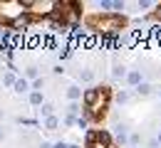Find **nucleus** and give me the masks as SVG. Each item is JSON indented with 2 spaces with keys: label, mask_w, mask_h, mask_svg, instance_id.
<instances>
[{
  "label": "nucleus",
  "mask_w": 161,
  "mask_h": 148,
  "mask_svg": "<svg viewBox=\"0 0 161 148\" xmlns=\"http://www.w3.org/2000/svg\"><path fill=\"white\" fill-rule=\"evenodd\" d=\"M84 116L89 119V124H102L107 116V109L112 101V89L109 86H92L84 91Z\"/></svg>",
  "instance_id": "f257e3e1"
},
{
  "label": "nucleus",
  "mask_w": 161,
  "mask_h": 148,
  "mask_svg": "<svg viewBox=\"0 0 161 148\" xmlns=\"http://www.w3.org/2000/svg\"><path fill=\"white\" fill-rule=\"evenodd\" d=\"M87 30L94 35H114L119 37V32L126 27V18L121 13H97L87 18Z\"/></svg>",
  "instance_id": "f03ea898"
},
{
  "label": "nucleus",
  "mask_w": 161,
  "mask_h": 148,
  "mask_svg": "<svg viewBox=\"0 0 161 148\" xmlns=\"http://www.w3.org/2000/svg\"><path fill=\"white\" fill-rule=\"evenodd\" d=\"M126 82H129L131 86H139L141 84V72H136V69L129 72V74H126Z\"/></svg>",
  "instance_id": "7ed1b4c3"
},
{
  "label": "nucleus",
  "mask_w": 161,
  "mask_h": 148,
  "mask_svg": "<svg viewBox=\"0 0 161 148\" xmlns=\"http://www.w3.org/2000/svg\"><path fill=\"white\" fill-rule=\"evenodd\" d=\"M126 74H129V72L124 69V64H114V69H112V77H114V79H124Z\"/></svg>",
  "instance_id": "20e7f679"
},
{
  "label": "nucleus",
  "mask_w": 161,
  "mask_h": 148,
  "mask_svg": "<svg viewBox=\"0 0 161 148\" xmlns=\"http://www.w3.org/2000/svg\"><path fill=\"white\" fill-rule=\"evenodd\" d=\"M80 96H82V89H80V86H69V89H67V99H69V101H77Z\"/></svg>",
  "instance_id": "39448f33"
},
{
  "label": "nucleus",
  "mask_w": 161,
  "mask_h": 148,
  "mask_svg": "<svg viewBox=\"0 0 161 148\" xmlns=\"http://www.w3.org/2000/svg\"><path fill=\"white\" fill-rule=\"evenodd\" d=\"M30 82H27V79H18V84H15V91H18V94H25V91H30Z\"/></svg>",
  "instance_id": "423d86ee"
},
{
  "label": "nucleus",
  "mask_w": 161,
  "mask_h": 148,
  "mask_svg": "<svg viewBox=\"0 0 161 148\" xmlns=\"http://www.w3.org/2000/svg\"><path fill=\"white\" fill-rule=\"evenodd\" d=\"M57 126H60V119H57V116H47V119H45V128H47V131H55Z\"/></svg>",
  "instance_id": "0eeeda50"
},
{
  "label": "nucleus",
  "mask_w": 161,
  "mask_h": 148,
  "mask_svg": "<svg viewBox=\"0 0 161 148\" xmlns=\"http://www.w3.org/2000/svg\"><path fill=\"white\" fill-rule=\"evenodd\" d=\"M30 104L32 106H42V91H32V94H30Z\"/></svg>",
  "instance_id": "6e6552de"
},
{
  "label": "nucleus",
  "mask_w": 161,
  "mask_h": 148,
  "mask_svg": "<svg viewBox=\"0 0 161 148\" xmlns=\"http://www.w3.org/2000/svg\"><path fill=\"white\" fill-rule=\"evenodd\" d=\"M80 79H82V82H92V79H94L92 69H82V72H80Z\"/></svg>",
  "instance_id": "1a4fd4ad"
},
{
  "label": "nucleus",
  "mask_w": 161,
  "mask_h": 148,
  "mask_svg": "<svg viewBox=\"0 0 161 148\" xmlns=\"http://www.w3.org/2000/svg\"><path fill=\"white\" fill-rule=\"evenodd\" d=\"M136 94H141V96L151 94V86H149V84H139V86H136Z\"/></svg>",
  "instance_id": "9d476101"
},
{
  "label": "nucleus",
  "mask_w": 161,
  "mask_h": 148,
  "mask_svg": "<svg viewBox=\"0 0 161 148\" xmlns=\"http://www.w3.org/2000/svg\"><path fill=\"white\" fill-rule=\"evenodd\" d=\"M25 74H27V79H32V82L37 79V69H35V67H27V72H25Z\"/></svg>",
  "instance_id": "9b49d317"
},
{
  "label": "nucleus",
  "mask_w": 161,
  "mask_h": 148,
  "mask_svg": "<svg viewBox=\"0 0 161 148\" xmlns=\"http://www.w3.org/2000/svg\"><path fill=\"white\" fill-rule=\"evenodd\" d=\"M42 114H45V119H47V116H52V106L50 104H42V109H40Z\"/></svg>",
  "instance_id": "f8f14e48"
},
{
  "label": "nucleus",
  "mask_w": 161,
  "mask_h": 148,
  "mask_svg": "<svg viewBox=\"0 0 161 148\" xmlns=\"http://www.w3.org/2000/svg\"><path fill=\"white\" fill-rule=\"evenodd\" d=\"M117 101H119V104H124V101H129V94H124V91H119V94H117Z\"/></svg>",
  "instance_id": "ddd939ff"
},
{
  "label": "nucleus",
  "mask_w": 161,
  "mask_h": 148,
  "mask_svg": "<svg viewBox=\"0 0 161 148\" xmlns=\"http://www.w3.org/2000/svg\"><path fill=\"white\" fill-rule=\"evenodd\" d=\"M149 5H151L149 0H139V3H136V8H139V10H144V8H149Z\"/></svg>",
  "instance_id": "4468645a"
},
{
  "label": "nucleus",
  "mask_w": 161,
  "mask_h": 148,
  "mask_svg": "<svg viewBox=\"0 0 161 148\" xmlns=\"http://www.w3.org/2000/svg\"><path fill=\"white\" fill-rule=\"evenodd\" d=\"M154 15H156V18H159V20H161V3H159V5H156V13H154Z\"/></svg>",
  "instance_id": "2eb2a0df"
},
{
  "label": "nucleus",
  "mask_w": 161,
  "mask_h": 148,
  "mask_svg": "<svg viewBox=\"0 0 161 148\" xmlns=\"http://www.w3.org/2000/svg\"><path fill=\"white\" fill-rule=\"evenodd\" d=\"M55 148H69V146H67V143H62V141H60V143H55Z\"/></svg>",
  "instance_id": "dca6fc26"
},
{
  "label": "nucleus",
  "mask_w": 161,
  "mask_h": 148,
  "mask_svg": "<svg viewBox=\"0 0 161 148\" xmlns=\"http://www.w3.org/2000/svg\"><path fill=\"white\" fill-rule=\"evenodd\" d=\"M40 148H55V146H50V143H40Z\"/></svg>",
  "instance_id": "f3484780"
},
{
  "label": "nucleus",
  "mask_w": 161,
  "mask_h": 148,
  "mask_svg": "<svg viewBox=\"0 0 161 148\" xmlns=\"http://www.w3.org/2000/svg\"><path fill=\"white\" fill-rule=\"evenodd\" d=\"M69 148H80V146H69Z\"/></svg>",
  "instance_id": "a211bd4d"
},
{
  "label": "nucleus",
  "mask_w": 161,
  "mask_h": 148,
  "mask_svg": "<svg viewBox=\"0 0 161 148\" xmlns=\"http://www.w3.org/2000/svg\"><path fill=\"white\" fill-rule=\"evenodd\" d=\"M159 141H161V133H159Z\"/></svg>",
  "instance_id": "6ab92c4d"
},
{
  "label": "nucleus",
  "mask_w": 161,
  "mask_h": 148,
  "mask_svg": "<svg viewBox=\"0 0 161 148\" xmlns=\"http://www.w3.org/2000/svg\"><path fill=\"white\" fill-rule=\"evenodd\" d=\"M112 148H119V146H112Z\"/></svg>",
  "instance_id": "aec40b11"
},
{
  "label": "nucleus",
  "mask_w": 161,
  "mask_h": 148,
  "mask_svg": "<svg viewBox=\"0 0 161 148\" xmlns=\"http://www.w3.org/2000/svg\"><path fill=\"white\" fill-rule=\"evenodd\" d=\"M0 138H3V133H0Z\"/></svg>",
  "instance_id": "412c9836"
},
{
  "label": "nucleus",
  "mask_w": 161,
  "mask_h": 148,
  "mask_svg": "<svg viewBox=\"0 0 161 148\" xmlns=\"http://www.w3.org/2000/svg\"><path fill=\"white\" fill-rule=\"evenodd\" d=\"M159 94H161V89H159Z\"/></svg>",
  "instance_id": "4be33fe9"
}]
</instances>
